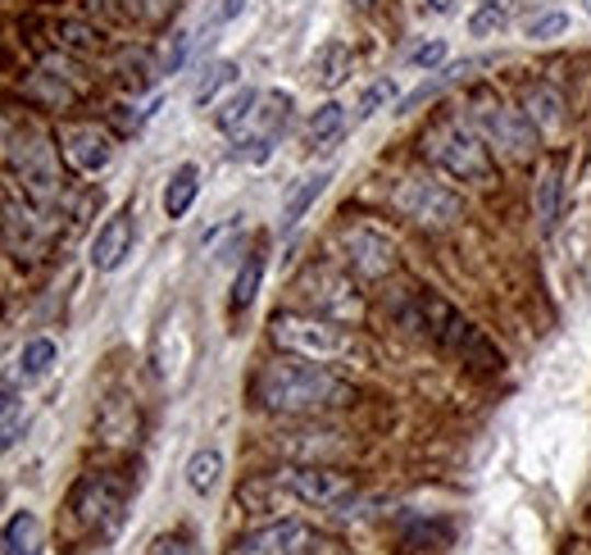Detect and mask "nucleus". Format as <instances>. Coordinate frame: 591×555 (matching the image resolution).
I'll return each mask as SVG.
<instances>
[{
	"instance_id": "c85d7f7f",
	"label": "nucleus",
	"mask_w": 591,
	"mask_h": 555,
	"mask_svg": "<svg viewBox=\"0 0 591 555\" xmlns=\"http://www.w3.org/2000/svg\"><path fill=\"white\" fill-rule=\"evenodd\" d=\"M559 33H569V14L565 10H550V14L527 19V37H533V42H550Z\"/></svg>"
},
{
	"instance_id": "6ab92c4d",
	"label": "nucleus",
	"mask_w": 591,
	"mask_h": 555,
	"mask_svg": "<svg viewBox=\"0 0 591 555\" xmlns=\"http://www.w3.org/2000/svg\"><path fill=\"white\" fill-rule=\"evenodd\" d=\"M196 196H201V169L196 165H182L169 178V188H164V214H169V219H182V214L192 209Z\"/></svg>"
},
{
	"instance_id": "f8f14e48",
	"label": "nucleus",
	"mask_w": 591,
	"mask_h": 555,
	"mask_svg": "<svg viewBox=\"0 0 591 555\" xmlns=\"http://www.w3.org/2000/svg\"><path fill=\"white\" fill-rule=\"evenodd\" d=\"M309 546H315V533L305 523L277 519V523H264V529L237 537L232 555H309Z\"/></svg>"
},
{
	"instance_id": "ddd939ff",
	"label": "nucleus",
	"mask_w": 591,
	"mask_h": 555,
	"mask_svg": "<svg viewBox=\"0 0 591 555\" xmlns=\"http://www.w3.org/2000/svg\"><path fill=\"white\" fill-rule=\"evenodd\" d=\"M59 146H65V160H69L78 173H101V169L114 160V146H110V137L96 128V123H82V128H65Z\"/></svg>"
},
{
	"instance_id": "f3484780",
	"label": "nucleus",
	"mask_w": 591,
	"mask_h": 555,
	"mask_svg": "<svg viewBox=\"0 0 591 555\" xmlns=\"http://www.w3.org/2000/svg\"><path fill=\"white\" fill-rule=\"evenodd\" d=\"M309 78H315L323 91L341 87L351 78V46L346 42H328L319 55H315V65H309Z\"/></svg>"
},
{
	"instance_id": "72a5a7b5",
	"label": "nucleus",
	"mask_w": 591,
	"mask_h": 555,
	"mask_svg": "<svg viewBox=\"0 0 591 555\" xmlns=\"http://www.w3.org/2000/svg\"><path fill=\"white\" fill-rule=\"evenodd\" d=\"M455 0H428V14H451Z\"/></svg>"
},
{
	"instance_id": "f704fd0d",
	"label": "nucleus",
	"mask_w": 591,
	"mask_h": 555,
	"mask_svg": "<svg viewBox=\"0 0 591 555\" xmlns=\"http://www.w3.org/2000/svg\"><path fill=\"white\" fill-rule=\"evenodd\" d=\"M582 10H587V14H591V0H582Z\"/></svg>"
},
{
	"instance_id": "9b49d317",
	"label": "nucleus",
	"mask_w": 591,
	"mask_h": 555,
	"mask_svg": "<svg viewBox=\"0 0 591 555\" xmlns=\"http://www.w3.org/2000/svg\"><path fill=\"white\" fill-rule=\"evenodd\" d=\"M283 487L292 491L296 501L305 506H319V510H341L355 501V487L346 474H332V469H292L283 478Z\"/></svg>"
},
{
	"instance_id": "39448f33",
	"label": "nucleus",
	"mask_w": 591,
	"mask_h": 555,
	"mask_svg": "<svg viewBox=\"0 0 591 555\" xmlns=\"http://www.w3.org/2000/svg\"><path fill=\"white\" fill-rule=\"evenodd\" d=\"M474 128L482 133L487 146L505 150L510 160H527L537 150V123L523 110L510 105H474Z\"/></svg>"
},
{
	"instance_id": "412c9836",
	"label": "nucleus",
	"mask_w": 591,
	"mask_h": 555,
	"mask_svg": "<svg viewBox=\"0 0 591 555\" xmlns=\"http://www.w3.org/2000/svg\"><path fill=\"white\" fill-rule=\"evenodd\" d=\"M341 133H346V105L323 101L315 110V118H309V146H315V150H332Z\"/></svg>"
},
{
	"instance_id": "1a4fd4ad",
	"label": "nucleus",
	"mask_w": 591,
	"mask_h": 555,
	"mask_svg": "<svg viewBox=\"0 0 591 555\" xmlns=\"http://www.w3.org/2000/svg\"><path fill=\"white\" fill-rule=\"evenodd\" d=\"M296 292L309 301V310L323 315V319H360V310H364L360 296H355V287H351L341 273H332V269L305 273L300 283H296Z\"/></svg>"
},
{
	"instance_id": "b1692460",
	"label": "nucleus",
	"mask_w": 591,
	"mask_h": 555,
	"mask_svg": "<svg viewBox=\"0 0 591 555\" xmlns=\"http://www.w3.org/2000/svg\"><path fill=\"white\" fill-rule=\"evenodd\" d=\"M228 82H237V65H232V59H214V65L201 73V82H196V105L201 110L214 105V97H219Z\"/></svg>"
},
{
	"instance_id": "2eb2a0df",
	"label": "nucleus",
	"mask_w": 591,
	"mask_h": 555,
	"mask_svg": "<svg viewBox=\"0 0 591 555\" xmlns=\"http://www.w3.org/2000/svg\"><path fill=\"white\" fill-rule=\"evenodd\" d=\"M559 196H565V165L550 160L533 188V214H537V228L546 237L555 233V219H559Z\"/></svg>"
},
{
	"instance_id": "423d86ee",
	"label": "nucleus",
	"mask_w": 591,
	"mask_h": 555,
	"mask_svg": "<svg viewBox=\"0 0 591 555\" xmlns=\"http://www.w3.org/2000/svg\"><path fill=\"white\" fill-rule=\"evenodd\" d=\"M423 310H428V332L432 337H442V342L451 347V351H459L469 364H482V369H501V351H496L487 337L469 324V319H459L451 305H442V301H423Z\"/></svg>"
},
{
	"instance_id": "dca6fc26",
	"label": "nucleus",
	"mask_w": 591,
	"mask_h": 555,
	"mask_svg": "<svg viewBox=\"0 0 591 555\" xmlns=\"http://www.w3.org/2000/svg\"><path fill=\"white\" fill-rule=\"evenodd\" d=\"M328 182H332V169H319V173L300 178L296 188L287 192V201H283V214H277V228H283V233H292V228L305 219V209H309V205H315V201L328 192Z\"/></svg>"
},
{
	"instance_id": "c9c22d12",
	"label": "nucleus",
	"mask_w": 591,
	"mask_h": 555,
	"mask_svg": "<svg viewBox=\"0 0 591 555\" xmlns=\"http://www.w3.org/2000/svg\"><path fill=\"white\" fill-rule=\"evenodd\" d=\"M360 5H373V0H360Z\"/></svg>"
},
{
	"instance_id": "a878e982",
	"label": "nucleus",
	"mask_w": 591,
	"mask_h": 555,
	"mask_svg": "<svg viewBox=\"0 0 591 555\" xmlns=\"http://www.w3.org/2000/svg\"><path fill=\"white\" fill-rule=\"evenodd\" d=\"M260 278H264V256H251V260H246V269L237 273V283H232V310H246V305L255 301Z\"/></svg>"
},
{
	"instance_id": "9d476101",
	"label": "nucleus",
	"mask_w": 591,
	"mask_h": 555,
	"mask_svg": "<svg viewBox=\"0 0 591 555\" xmlns=\"http://www.w3.org/2000/svg\"><path fill=\"white\" fill-rule=\"evenodd\" d=\"M341 256H346V264L364 278H383L396 269V241L378 228H368V224H355L341 233Z\"/></svg>"
},
{
	"instance_id": "7c9ffc66",
	"label": "nucleus",
	"mask_w": 591,
	"mask_h": 555,
	"mask_svg": "<svg viewBox=\"0 0 591 555\" xmlns=\"http://www.w3.org/2000/svg\"><path fill=\"white\" fill-rule=\"evenodd\" d=\"M19 442V392H14V383L5 387V451Z\"/></svg>"
},
{
	"instance_id": "aec40b11",
	"label": "nucleus",
	"mask_w": 591,
	"mask_h": 555,
	"mask_svg": "<svg viewBox=\"0 0 591 555\" xmlns=\"http://www.w3.org/2000/svg\"><path fill=\"white\" fill-rule=\"evenodd\" d=\"M255 110H260V91H251V87L232 91V97L224 101V110H219V128H224L228 137H237V141H241V133L251 128Z\"/></svg>"
},
{
	"instance_id": "393cba45",
	"label": "nucleus",
	"mask_w": 591,
	"mask_h": 555,
	"mask_svg": "<svg viewBox=\"0 0 591 555\" xmlns=\"http://www.w3.org/2000/svg\"><path fill=\"white\" fill-rule=\"evenodd\" d=\"M505 23H510L505 0H482V5L474 10V19H469V33L474 37H496V33H505Z\"/></svg>"
},
{
	"instance_id": "c756f323",
	"label": "nucleus",
	"mask_w": 591,
	"mask_h": 555,
	"mask_svg": "<svg viewBox=\"0 0 591 555\" xmlns=\"http://www.w3.org/2000/svg\"><path fill=\"white\" fill-rule=\"evenodd\" d=\"M446 55H451V46L446 42H423V46H414L406 59H410V69H442L446 65Z\"/></svg>"
},
{
	"instance_id": "6e6552de",
	"label": "nucleus",
	"mask_w": 591,
	"mask_h": 555,
	"mask_svg": "<svg viewBox=\"0 0 591 555\" xmlns=\"http://www.w3.org/2000/svg\"><path fill=\"white\" fill-rule=\"evenodd\" d=\"M10 169L23 178V192L33 196L37 205H50L59 196V169H55V156H50V146L46 137L37 133H27V146H10Z\"/></svg>"
},
{
	"instance_id": "4be33fe9",
	"label": "nucleus",
	"mask_w": 591,
	"mask_h": 555,
	"mask_svg": "<svg viewBox=\"0 0 591 555\" xmlns=\"http://www.w3.org/2000/svg\"><path fill=\"white\" fill-rule=\"evenodd\" d=\"M219 474H224V455L214 446H205V451H196L192 460H186V487L201 491V497H209V491L219 487Z\"/></svg>"
},
{
	"instance_id": "cd10ccee",
	"label": "nucleus",
	"mask_w": 591,
	"mask_h": 555,
	"mask_svg": "<svg viewBox=\"0 0 591 555\" xmlns=\"http://www.w3.org/2000/svg\"><path fill=\"white\" fill-rule=\"evenodd\" d=\"M391 101H396V82H391V78H378V82H373V87L364 91V97H360L355 118H373V114H383Z\"/></svg>"
},
{
	"instance_id": "bb28decb",
	"label": "nucleus",
	"mask_w": 591,
	"mask_h": 555,
	"mask_svg": "<svg viewBox=\"0 0 591 555\" xmlns=\"http://www.w3.org/2000/svg\"><path fill=\"white\" fill-rule=\"evenodd\" d=\"M527 118H533L537 128H546V133L559 123V97H555L550 87H533V91H527Z\"/></svg>"
},
{
	"instance_id": "7ed1b4c3",
	"label": "nucleus",
	"mask_w": 591,
	"mask_h": 555,
	"mask_svg": "<svg viewBox=\"0 0 591 555\" xmlns=\"http://www.w3.org/2000/svg\"><path fill=\"white\" fill-rule=\"evenodd\" d=\"M428 156H432V165H442L459 182H487L496 173L491 146L482 141L478 128H469V123H442V128H432Z\"/></svg>"
},
{
	"instance_id": "473e14b6",
	"label": "nucleus",
	"mask_w": 591,
	"mask_h": 555,
	"mask_svg": "<svg viewBox=\"0 0 591 555\" xmlns=\"http://www.w3.org/2000/svg\"><path fill=\"white\" fill-rule=\"evenodd\" d=\"M241 10H246V0H224L219 14H214V23H228V19H237Z\"/></svg>"
},
{
	"instance_id": "f257e3e1",
	"label": "nucleus",
	"mask_w": 591,
	"mask_h": 555,
	"mask_svg": "<svg viewBox=\"0 0 591 555\" xmlns=\"http://www.w3.org/2000/svg\"><path fill=\"white\" fill-rule=\"evenodd\" d=\"M255 396L277 415H315V410H328V406H346L351 387L337 374H328L323 360L283 355V360H269L260 369Z\"/></svg>"
},
{
	"instance_id": "a211bd4d",
	"label": "nucleus",
	"mask_w": 591,
	"mask_h": 555,
	"mask_svg": "<svg viewBox=\"0 0 591 555\" xmlns=\"http://www.w3.org/2000/svg\"><path fill=\"white\" fill-rule=\"evenodd\" d=\"M5 555H42V519L33 510H14L5 523Z\"/></svg>"
},
{
	"instance_id": "20e7f679",
	"label": "nucleus",
	"mask_w": 591,
	"mask_h": 555,
	"mask_svg": "<svg viewBox=\"0 0 591 555\" xmlns=\"http://www.w3.org/2000/svg\"><path fill=\"white\" fill-rule=\"evenodd\" d=\"M69 510L96 533H118L123 514H128V487H123L114 474H87L73 497H69Z\"/></svg>"
},
{
	"instance_id": "4468645a",
	"label": "nucleus",
	"mask_w": 591,
	"mask_h": 555,
	"mask_svg": "<svg viewBox=\"0 0 591 555\" xmlns=\"http://www.w3.org/2000/svg\"><path fill=\"white\" fill-rule=\"evenodd\" d=\"M128 251H133V214H114V219L96 233V241H91V269L114 273L128 260Z\"/></svg>"
},
{
	"instance_id": "f03ea898",
	"label": "nucleus",
	"mask_w": 591,
	"mask_h": 555,
	"mask_svg": "<svg viewBox=\"0 0 591 555\" xmlns=\"http://www.w3.org/2000/svg\"><path fill=\"white\" fill-rule=\"evenodd\" d=\"M273 342L305 360H346L360 351L355 337L323 315H273Z\"/></svg>"
},
{
	"instance_id": "5701e85b",
	"label": "nucleus",
	"mask_w": 591,
	"mask_h": 555,
	"mask_svg": "<svg viewBox=\"0 0 591 555\" xmlns=\"http://www.w3.org/2000/svg\"><path fill=\"white\" fill-rule=\"evenodd\" d=\"M55 342L50 337H33L23 351H19V378L23 383H37V378H46L50 374V364H55Z\"/></svg>"
},
{
	"instance_id": "0eeeda50",
	"label": "nucleus",
	"mask_w": 591,
	"mask_h": 555,
	"mask_svg": "<svg viewBox=\"0 0 591 555\" xmlns=\"http://www.w3.org/2000/svg\"><path fill=\"white\" fill-rule=\"evenodd\" d=\"M396 209L423 228H446L459 219V196L432 178H406L396 188Z\"/></svg>"
},
{
	"instance_id": "2f4dec72",
	"label": "nucleus",
	"mask_w": 591,
	"mask_h": 555,
	"mask_svg": "<svg viewBox=\"0 0 591 555\" xmlns=\"http://www.w3.org/2000/svg\"><path fill=\"white\" fill-rule=\"evenodd\" d=\"M150 555H196V546L186 542V537H155V546H150Z\"/></svg>"
}]
</instances>
